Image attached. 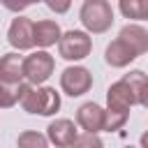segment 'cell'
<instances>
[{"instance_id":"obj_1","label":"cell","mask_w":148,"mask_h":148,"mask_svg":"<svg viewBox=\"0 0 148 148\" xmlns=\"http://www.w3.org/2000/svg\"><path fill=\"white\" fill-rule=\"evenodd\" d=\"M18 104L28 113L53 116L60 109V95L51 86H32V83L25 81V83L18 86Z\"/></svg>"},{"instance_id":"obj_2","label":"cell","mask_w":148,"mask_h":148,"mask_svg":"<svg viewBox=\"0 0 148 148\" xmlns=\"http://www.w3.org/2000/svg\"><path fill=\"white\" fill-rule=\"evenodd\" d=\"M79 21L83 23L88 35H102L113 25V9L109 0H83Z\"/></svg>"},{"instance_id":"obj_3","label":"cell","mask_w":148,"mask_h":148,"mask_svg":"<svg viewBox=\"0 0 148 148\" xmlns=\"http://www.w3.org/2000/svg\"><path fill=\"white\" fill-rule=\"evenodd\" d=\"M90 51H92V39L86 30H67V32H62V37L58 42L60 58H65L69 62L88 58Z\"/></svg>"},{"instance_id":"obj_4","label":"cell","mask_w":148,"mask_h":148,"mask_svg":"<svg viewBox=\"0 0 148 148\" xmlns=\"http://www.w3.org/2000/svg\"><path fill=\"white\" fill-rule=\"evenodd\" d=\"M56 69V60L49 51L39 49V51H32L30 56L23 58V74H25V81L32 83V86H39L44 83Z\"/></svg>"},{"instance_id":"obj_5","label":"cell","mask_w":148,"mask_h":148,"mask_svg":"<svg viewBox=\"0 0 148 148\" xmlns=\"http://www.w3.org/2000/svg\"><path fill=\"white\" fill-rule=\"evenodd\" d=\"M60 88L69 97H81L83 92H88L92 88V74H90V69H86L81 65H72V67L62 69V74H60Z\"/></svg>"},{"instance_id":"obj_6","label":"cell","mask_w":148,"mask_h":148,"mask_svg":"<svg viewBox=\"0 0 148 148\" xmlns=\"http://www.w3.org/2000/svg\"><path fill=\"white\" fill-rule=\"evenodd\" d=\"M7 42L16 51H28L35 46V21L28 16H16L9 23L7 30Z\"/></svg>"},{"instance_id":"obj_7","label":"cell","mask_w":148,"mask_h":148,"mask_svg":"<svg viewBox=\"0 0 148 148\" xmlns=\"http://www.w3.org/2000/svg\"><path fill=\"white\" fill-rule=\"evenodd\" d=\"M134 104H139V99L132 92V88L125 83V79H120V81L109 86V90H106V109L120 111V113H130V109Z\"/></svg>"},{"instance_id":"obj_8","label":"cell","mask_w":148,"mask_h":148,"mask_svg":"<svg viewBox=\"0 0 148 148\" xmlns=\"http://www.w3.org/2000/svg\"><path fill=\"white\" fill-rule=\"evenodd\" d=\"M46 136H49V143H53L56 148H72L79 132H76V125L69 118H56V120L49 123Z\"/></svg>"},{"instance_id":"obj_9","label":"cell","mask_w":148,"mask_h":148,"mask_svg":"<svg viewBox=\"0 0 148 148\" xmlns=\"http://www.w3.org/2000/svg\"><path fill=\"white\" fill-rule=\"evenodd\" d=\"M104 111L99 104L95 102H86L76 109V125L88 132V134H97V132H104Z\"/></svg>"},{"instance_id":"obj_10","label":"cell","mask_w":148,"mask_h":148,"mask_svg":"<svg viewBox=\"0 0 148 148\" xmlns=\"http://www.w3.org/2000/svg\"><path fill=\"white\" fill-rule=\"evenodd\" d=\"M23 56H18L16 51L0 56V81L7 86H18L23 83Z\"/></svg>"},{"instance_id":"obj_11","label":"cell","mask_w":148,"mask_h":148,"mask_svg":"<svg viewBox=\"0 0 148 148\" xmlns=\"http://www.w3.org/2000/svg\"><path fill=\"white\" fill-rule=\"evenodd\" d=\"M118 39L125 42V44L136 53V58L143 56V53H148V30H146L143 25H139V23H127V25H123L120 32H118Z\"/></svg>"},{"instance_id":"obj_12","label":"cell","mask_w":148,"mask_h":148,"mask_svg":"<svg viewBox=\"0 0 148 148\" xmlns=\"http://www.w3.org/2000/svg\"><path fill=\"white\" fill-rule=\"evenodd\" d=\"M60 37H62V32H60V25L56 21H51V18L35 21V46H39V49L46 51L49 46L58 44Z\"/></svg>"},{"instance_id":"obj_13","label":"cell","mask_w":148,"mask_h":148,"mask_svg":"<svg viewBox=\"0 0 148 148\" xmlns=\"http://www.w3.org/2000/svg\"><path fill=\"white\" fill-rule=\"evenodd\" d=\"M104 60H106V65H111V67H127L132 60H136V53H134L125 42L113 39V42L106 46V51H104Z\"/></svg>"},{"instance_id":"obj_14","label":"cell","mask_w":148,"mask_h":148,"mask_svg":"<svg viewBox=\"0 0 148 148\" xmlns=\"http://www.w3.org/2000/svg\"><path fill=\"white\" fill-rule=\"evenodd\" d=\"M118 9L125 18L148 21V0H118Z\"/></svg>"},{"instance_id":"obj_15","label":"cell","mask_w":148,"mask_h":148,"mask_svg":"<svg viewBox=\"0 0 148 148\" xmlns=\"http://www.w3.org/2000/svg\"><path fill=\"white\" fill-rule=\"evenodd\" d=\"M16 146L18 148H49V136L42 132H35V130H25L18 134Z\"/></svg>"},{"instance_id":"obj_16","label":"cell","mask_w":148,"mask_h":148,"mask_svg":"<svg viewBox=\"0 0 148 148\" xmlns=\"http://www.w3.org/2000/svg\"><path fill=\"white\" fill-rule=\"evenodd\" d=\"M127 118H130V113H120V111L106 109L104 111V132H118L127 123Z\"/></svg>"},{"instance_id":"obj_17","label":"cell","mask_w":148,"mask_h":148,"mask_svg":"<svg viewBox=\"0 0 148 148\" xmlns=\"http://www.w3.org/2000/svg\"><path fill=\"white\" fill-rule=\"evenodd\" d=\"M123 79H125V83L132 88V92H134V95H136V99H139V97H141V90H143V88H146V83H148V76H146L141 69H132V72H130V74H125Z\"/></svg>"},{"instance_id":"obj_18","label":"cell","mask_w":148,"mask_h":148,"mask_svg":"<svg viewBox=\"0 0 148 148\" xmlns=\"http://www.w3.org/2000/svg\"><path fill=\"white\" fill-rule=\"evenodd\" d=\"M18 86H7L0 81V109H9L18 102Z\"/></svg>"},{"instance_id":"obj_19","label":"cell","mask_w":148,"mask_h":148,"mask_svg":"<svg viewBox=\"0 0 148 148\" xmlns=\"http://www.w3.org/2000/svg\"><path fill=\"white\" fill-rule=\"evenodd\" d=\"M72 148H104V143H102V139H99L97 134H88V132H83V134L76 136V141H74Z\"/></svg>"},{"instance_id":"obj_20","label":"cell","mask_w":148,"mask_h":148,"mask_svg":"<svg viewBox=\"0 0 148 148\" xmlns=\"http://www.w3.org/2000/svg\"><path fill=\"white\" fill-rule=\"evenodd\" d=\"M44 5H46L51 12H56V14H65V12L72 7V0H44Z\"/></svg>"},{"instance_id":"obj_21","label":"cell","mask_w":148,"mask_h":148,"mask_svg":"<svg viewBox=\"0 0 148 148\" xmlns=\"http://www.w3.org/2000/svg\"><path fill=\"white\" fill-rule=\"evenodd\" d=\"M0 5H2L5 9H9V12H14V14H21V12L25 9L23 0H0Z\"/></svg>"},{"instance_id":"obj_22","label":"cell","mask_w":148,"mask_h":148,"mask_svg":"<svg viewBox=\"0 0 148 148\" xmlns=\"http://www.w3.org/2000/svg\"><path fill=\"white\" fill-rule=\"evenodd\" d=\"M139 104H141L143 109H148V83H146V88L141 90V97H139Z\"/></svg>"},{"instance_id":"obj_23","label":"cell","mask_w":148,"mask_h":148,"mask_svg":"<svg viewBox=\"0 0 148 148\" xmlns=\"http://www.w3.org/2000/svg\"><path fill=\"white\" fill-rule=\"evenodd\" d=\"M141 148H148V130L141 134Z\"/></svg>"},{"instance_id":"obj_24","label":"cell","mask_w":148,"mask_h":148,"mask_svg":"<svg viewBox=\"0 0 148 148\" xmlns=\"http://www.w3.org/2000/svg\"><path fill=\"white\" fill-rule=\"evenodd\" d=\"M35 2H44V0H23V5L28 7V5H35Z\"/></svg>"},{"instance_id":"obj_25","label":"cell","mask_w":148,"mask_h":148,"mask_svg":"<svg viewBox=\"0 0 148 148\" xmlns=\"http://www.w3.org/2000/svg\"><path fill=\"white\" fill-rule=\"evenodd\" d=\"M125 148H136V146H125Z\"/></svg>"}]
</instances>
